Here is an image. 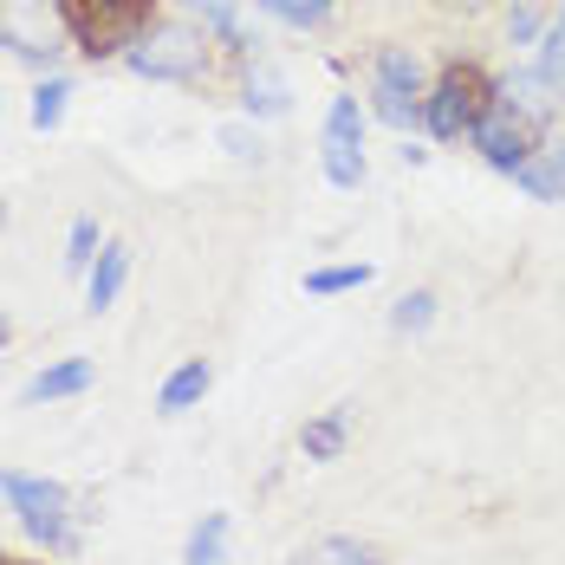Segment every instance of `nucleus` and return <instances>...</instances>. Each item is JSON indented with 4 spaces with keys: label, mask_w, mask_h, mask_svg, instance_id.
Listing matches in <instances>:
<instances>
[{
    "label": "nucleus",
    "mask_w": 565,
    "mask_h": 565,
    "mask_svg": "<svg viewBox=\"0 0 565 565\" xmlns=\"http://www.w3.org/2000/svg\"><path fill=\"white\" fill-rule=\"evenodd\" d=\"M58 20L72 26V40L85 46L92 58L105 53H124L143 20H150V0H58Z\"/></svg>",
    "instance_id": "1"
},
{
    "label": "nucleus",
    "mask_w": 565,
    "mask_h": 565,
    "mask_svg": "<svg viewBox=\"0 0 565 565\" xmlns=\"http://www.w3.org/2000/svg\"><path fill=\"white\" fill-rule=\"evenodd\" d=\"M488 85H481V72L475 65H455V72H443V85L429 92V105H423V130L429 137H461V130H475V117L488 111Z\"/></svg>",
    "instance_id": "2"
},
{
    "label": "nucleus",
    "mask_w": 565,
    "mask_h": 565,
    "mask_svg": "<svg viewBox=\"0 0 565 565\" xmlns=\"http://www.w3.org/2000/svg\"><path fill=\"white\" fill-rule=\"evenodd\" d=\"M468 137H475V150H481V157H488L494 170H508V175L520 170L526 157H533V124L513 111L501 92L488 98V111L475 117V130H468Z\"/></svg>",
    "instance_id": "3"
},
{
    "label": "nucleus",
    "mask_w": 565,
    "mask_h": 565,
    "mask_svg": "<svg viewBox=\"0 0 565 565\" xmlns=\"http://www.w3.org/2000/svg\"><path fill=\"white\" fill-rule=\"evenodd\" d=\"M326 182L332 189H358L364 182V117H358V98H332V111H326Z\"/></svg>",
    "instance_id": "4"
},
{
    "label": "nucleus",
    "mask_w": 565,
    "mask_h": 565,
    "mask_svg": "<svg viewBox=\"0 0 565 565\" xmlns=\"http://www.w3.org/2000/svg\"><path fill=\"white\" fill-rule=\"evenodd\" d=\"M13 513L40 546H72V520H65V488L58 481H33L13 475Z\"/></svg>",
    "instance_id": "5"
},
{
    "label": "nucleus",
    "mask_w": 565,
    "mask_h": 565,
    "mask_svg": "<svg viewBox=\"0 0 565 565\" xmlns=\"http://www.w3.org/2000/svg\"><path fill=\"white\" fill-rule=\"evenodd\" d=\"M130 72H143V78H195L202 72V46L189 40V33H157V40H143V46H130Z\"/></svg>",
    "instance_id": "6"
},
{
    "label": "nucleus",
    "mask_w": 565,
    "mask_h": 565,
    "mask_svg": "<svg viewBox=\"0 0 565 565\" xmlns=\"http://www.w3.org/2000/svg\"><path fill=\"white\" fill-rule=\"evenodd\" d=\"M209 384H215V371H209L202 358H189V364H175L170 377H163V391H157V409H163V416H182V409H195V403L209 396Z\"/></svg>",
    "instance_id": "7"
},
{
    "label": "nucleus",
    "mask_w": 565,
    "mask_h": 565,
    "mask_svg": "<svg viewBox=\"0 0 565 565\" xmlns=\"http://www.w3.org/2000/svg\"><path fill=\"white\" fill-rule=\"evenodd\" d=\"M520 189H533L540 202H565V143H546V150H533L520 170H513Z\"/></svg>",
    "instance_id": "8"
},
{
    "label": "nucleus",
    "mask_w": 565,
    "mask_h": 565,
    "mask_svg": "<svg viewBox=\"0 0 565 565\" xmlns=\"http://www.w3.org/2000/svg\"><path fill=\"white\" fill-rule=\"evenodd\" d=\"M344 436H351V403L326 409V416H312V423L299 429V449H306V461H339Z\"/></svg>",
    "instance_id": "9"
},
{
    "label": "nucleus",
    "mask_w": 565,
    "mask_h": 565,
    "mask_svg": "<svg viewBox=\"0 0 565 565\" xmlns=\"http://www.w3.org/2000/svg\"><path fill=\"white\" fill-rule=\"evenodd\" d=\"M85 384H92V358H58L26 384V403H58V396H78Z\"/></svg>",
    "instance_id": "10"
},
{
    "label": "nucleus",
    "mask_w": 565,
    "mask_h": 565,
    "mask_svg": "<svg viewBox=\"0 0 565 565\" xmlns=\"http://www.w3.org/2000/svg\"><path fill=\"white\" fill-rule=\"evenodd\" d=\"M124 280H130V247H117V241H111V247L98 254V267L85 274V306H92V312H105L117 292H124Z\"/></svg>",
    "instance_id": "11"
},
{
    "label": "nucleus",
    "mask_w": 565,
    "mask_h": 565,
    "mask_svg": "<svg viewBox=\"0 0 565 565\" xmlns=\"http://www.w3.org/2000/svg\"><path fill=\"white\" fill-rule=\"evenodd\" d=\"M501 98H508L526 124H546V117H553V78H546V72H513L508 85H501Z\"/></svg>",
    "instance_id": "12"
},
{
    "label": "nucleus",
    "mask_w": 565,
    "mask_h": 565,
    "mask_svg": "<svg viewBox=\"0 0 565 565\" xmlns=\"http://www.w3.org/2000/svg\"><path fill=\"white\" fill-rule=\"evenodd\" d=\"M292 565H377V546H371V540H344V533H332V540L299 546Z\"/></svg>",
    "instance_id": "13"
},
{
    "label": "nucleus",
    "mask_w": 565,
    "mask_h": 565,
    "mask_svg": "<svg viewBox=\"0 0 565 565\" xmlns=\"http://www.w3.org/2000/svg\"><path fill=\"white\" fill-rule=\"evenodd\" d=\"M377 85H391V92H409V98H416V85H423V58L403 53V46H384V53H377Z\"/></svg>",
    "instance_id": "14"
},
{
    "label": "nucleus",
    "mask_w": 565,
    "mask_h": 565,
    "mask_svg": "<svg viewBox=\"0 0 565 565\" xmlns=\"http://www.w3.org/2000/svg\"><path fill=\"white\" fill-rule=\"evenodd\" d=\"M222 540H227V513H202V526L189 533V559L182 565H222Z\"/></svg>",
    "instance_id": "15"
},
{
    "label": "nucleus",
    "mask_w": 565,
    "mask_h": 565,
    "mask_svg": "<svg viewBox=\"0 0 565 565\" xmlns=\"http://www.w3.org/2000/svg\"><path fill=\"white\" fill-rule=\"evenodd\" d=\"M98 254H105V247H98V222L78 215V222H72V241H65V267H72V274H92Z\"/></svg>",
    "instance_id": "16"
},
{
    "label": "nucleus",
    "mask_w": 565,
    "mask_h": 565,
    "mask_svg": "<svg viewBox=\"0 0 565 565\" xmlns=\"http://www.w3.org/2000/svg\"><path fill=\"white\" fill-rule=\"evenodd\" d=\"M351 286H371V267L364 260H351V267H312L306 274V292H319V299L326 292H351Z\"/></svg>",
    "instance_id": "17"
},
{
    "label": "nucleus",
    "mask_w": 565,
    "mask_h": 565,
    "mask_svg": "<svg viewBox=\"0 0 565 565\" xmlns=\"http://www.w3.org/2000/svg\"><path fill=\"white\" fill-rule=\"evenodd\" d=\"M377 117H384L391 130H416V124H423V105H416L409 92H391V85H377Z\"/></svg>",
    "instance_id": "18"
},
{
    "label": "nucleus",
    "mask_w": 565,
    "mask_h": 565,
    "mask_svg": "<svg viewBox=\"0 0 565 565\" xmlns=\"http://www.w3.org/2000/svg\"><path fill=\"white\" fill-rule=\"evenodd\" d=\"M247 111L254 117H280L286 111V85L274 78V72H254V78H247Z\"/></svg>",
    "instance_id": "19"
},
{
    "label": "nucleus",
    "mask_w": 565,
    "mask_h": 565,
    "mask_svg": "<svg viewBox=\"0 0 565 565\" xmlns=\"http://www.w3.org/2000/svg\"><path fill=\"white\" fill-rule=\"evenodd\" d=\"M65 98H72V85H65V78H46V85L33 92V130H53L58 117H65Z\"/></svg>",
    "instance_id": "20"
},
{
    "label": "nucleus",
    "mask_w": 565,
    "mask_h": 565,
    "mask_svg": "<svg viewBox=\"0 0 565 565\" xmlns=\"http://www.w3.org/2000/svg\"><path fill=\"white\" fill-rule=\"evenodd\" d=\"M429 319H436V292H403V299H396V312H391L396 332H423Z\"/></svg>",
    "instance_id": "21"
},
{
    "label": "nucleus",
    "mask_w": 565,
    "mask_h": 565,
    "mask_svg": "<svg viewBox=\"0 0 565 565\" xmlns=\"http://www.w3.org/2000/svg\"><path fill=\"white\" fill-rule=\"evenodd\" d=\"M274 20H286V26H319L326 13H332V0H260Z\"/></svg>",
    "instance_id": "22"
},
{
    "label": "nucleus",
    "mask_w": 565,
    "mask_h": 565,
    "mask_svg": "<svg viewBox=\"0 0 565 565\" xmlns=\"http://www.w3.org/2000/svg\"><path fill=\"white\" fill-rule=\"evenodd\" d=\"M540 72L553 78V92H565V13L546 26V46H540Z\"/></svg>",
    "instance_id": "23"
},
{
    "label": "nucleus",
    "mask_w": 565,
    "mask_h": 565,
    "mask_svg": "<svg viewBox=\"0 0 565 565\" xmlns=\"http://www.w3.org/2000/svg\"><path fill=\"white\" fill-rule=\"evenodd\" d=\"M189 13H202V20H209L215 33H227V40L241 33V7H234V0H189Z\"/></svg>",
    "instance_id": "24"
},
{
    "label": "nucleus",
    "mask_w": 565,
    "mask_h": 565,
    "mask_svg": "<svg viewBox=\"0 0 565 565\" xmlns=\"http://www.w3.org/2000/svg\"><path fill=\"white\" fill-rule=\"evenodd\" d=\"M508 33H513V40H533V33H540V13H533V7H520V13L508 20Z\"/></svg>",
    "instance_id": "25"
},
{
    "label": "nucleus",
    "mask_w": 565,
    "mask_h": 565,
    "mask_svg": "<svg viewBox=\"0 0 565 565\" xmlns=\"http://www.w3.org/2000/svg\"><path fill=\"white\" fill-rule=\"evenodd\" d=\"M0 508H13V475H0Z\"/></svg>",
    "instance_id": "26"
},
{
    "label": "nucleus",
    "mask_w": 565,
    "mask_h": 565,
    "mask_svg": "<svg viewBox=\"0 0 565 565\" xmlns=\"http://www.w3.org/2000/svg\"><path fill=\"white\" fill-rule=\"evenodd\" d=\"M7 332H13V326H7V319H0V344H7Z\"/></svg>",
    "instance_id": "27"
},
{
    "label": "nucleus",
    "mask_w": 565,
    "mask_h": 565,
    "mask_svg": "<svg viewBox=\"0 0 565 565\" xmlns=\"http://www.w3.org/2000/svg\"><path fill=\"white\" fill-rule=\"evenodd\" d=\"M0 227H7V202H0Z\"/></svg>",
    "instance_id": "28"
},
{
    "label": "nucleus",
    "mask_w": 565,
    "mask_h": 565,
    "mask_svg": "<svg viewBox=\"0 0 565 565\" xmlns=\"http://www.w3.org/2000/svg\"><path fill=\"white\" fill-rule=\"evenodd\" d=\"M0 565H20V559H0Z\"/></svg>",
    "instance_id": "29"
}]
</instances>
